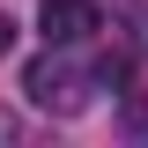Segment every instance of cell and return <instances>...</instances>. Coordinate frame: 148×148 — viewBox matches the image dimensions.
<instances>
[{"mask_svg":"<svg viewBox=\"0 0 148 148\" xmlns=\"http://www.w3.org/2000/svg\"><path fill=\"white\" fill-rule=\"evenodd\" d=\"M45 45H89L96 37V0H37Z\"/></svg>","mask_w":148,"mask_h":148,"instance_id":"obj_2","label":"cell"},{"mask_svg":"<svg viewBox=\"0 0 148 148\" xmlns=\"http://www.w3.org/2000/svg\"><path fill=\"white\" fill-rule=\"evenodd\" d=\"M133 37H141V45H148V8H133Z\"/></svg>","mask_w":148,"mask_h":148,"instance_id":"obj_5","label":"cell"},{"mask_svg":"<svg viewBox=\"0 0 148 148\" xmlns=\"http://www.w3.org/2000/svg\"><path fill=\"white\" fill-rule=\"evenodd\" d=\"M8 45H15V22H8V8H0V59H8Z\"/></svg>","mask_w":148,"mask_h":148,"instance_id":"obj_4","label":"cell"},{"mask_svg":"<svg viewBox=\"0 0 148 148\" xmlns=\"http://www.w3.org/2000/svg\"><path fill=\"white\" fill-rule=\"evenodd\" d=\"M8 141H22V126H15V111L0 104V148H8Z\"/></svg>","mask_w":148,"mask_h":148,"instance_id":"obj_3","label":"cell"},{"mask_svg":"<svg viewBox=\"0 0 148 148\" xmlns=\"http://www.w3.org/2000/svg\"><path fill=\"white\" fill-rule=\"evenodd\" d=\"M22 89H30L37 111H52V119H74V111H89L96 89H126V59H82V45H52L45 59H30L22 74Z\"/></svg>","mask_w":148,"mask_h":148,"instance_id":"obj_1","label":"cell"}]
</instances>
